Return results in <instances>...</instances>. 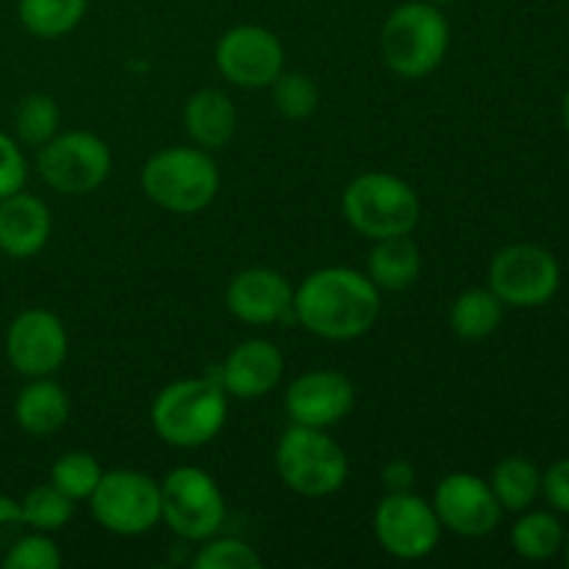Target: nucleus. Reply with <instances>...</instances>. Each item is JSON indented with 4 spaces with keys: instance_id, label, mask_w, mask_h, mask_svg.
<instances>
[{
    "instance_id": "7ed1b4c3",
    "label": "nucleus",
    "mask_w": 569,
    "mask_h": 569,
    "mask_svg": "<svg viewBox=\"0 0 569 569\" xmlns=\"http://www.w3.org/2000/svg\"><path fill=\"white\" fill-rule=\"evenodd\" d=\"M139 183L150 203L172 214H198L209 209L220 192V170L209 150L198 144L161 148L139 172Z\"/></svg>"
},
{
    "instance_id": "b1692460",
    "label": "nucleus",
    "mask_w": 569,
    "mask_h": 569,
    "mask_svg": "<svg viewBox=\"0 0 569 569\" xmlns=\"http://www.w3.org/2000/svg\"><path fill=\"white\" fill-rule=\"evenodd\" d=\"M87 6L89 0H17V17L33 37L59 39L81 26Z\"/></svg>"
},
{
    "instance_id": "393cba45",
    "label": "nucleus",
    "mask_w": 569,
    "mask_h": 569,
    "mask_svg": "<svg viewBox=\"0 0 569 569\" xmlns=\"http://www.w3.org/2000/svg\"><path fill=\"white\" fill-rule=\"evenodd\" d=\"M565 545L559 517L550 511H522L520 520L511 528V548L526 561H548Z\"/></svg>"
},
{
    "instance_id": "423d86ee",
    "label": "nucleus",
    "mask_w": 569,
    "mask_h": 569,
    "mask_svg": "<svg viewBox=\"0 0 569 569\" xmlns=\"http://www.w3.org/2000/svg\"><path fill=\"white\" fill-rule=\"evenodd\" d=\"M276 472L295 495L328 498L345 487L350 461L328 431L292 422L276 445Z\"/></svg>"
},
{
    "instance_id": "9d476101",
    "label": "nucleus",
    "mask_w": 569,
    "mask_h": 569,
    "mask_svg": "<svg viewBox=\"0 0 569 569\" xmlns=\"http://www.w3.org/2000/svg\"><path fill=\"white\" fill-rule=\"evenodd\" d=\"M378 545L400 561H420L437 550L442 522L431 500L415 492H387L372 515Z\"/></svg>"
},
{
    "instance_id": "2eb2a0df",
    "label": "nucleus",
    "mask_w": 569,
    "mask_h": 569,
    "mask_svg": "<svg viewBox=\"0 0 569 569\" xmlns=\"http://www.w3.org/2000/svg\"><path fill=\"white\" fill-rule=\"evenodd\" d=\"M356 389L345 372L309 370L295 378L283 395V406L295 426L328 428L339 426L353 411Z\"/></svg>"
},
{
    "instance_id": "f3484780",
    "label": "nucleus",
    "mask_w": 569,
    "mask_h": 569,
    "mask_svg": "<svg viewBox=\"0 0 569 569\" xmlns=\"http://www.w3.org/2000/svg\"><path fill=\"white\" fill-rule=\"evenodd\" d=\"M283 378V353L270 339H244L217 367V381L228 398L259 400Z\"/></svg>"
},
{
    "instance_id": "412c9836",
    "label": "nucleus",
    "mask_w": 569,
    "mask_h": 569,
    "mask_svg": "<svg viewBox=\"0 0 569 569\" xmlns=\"http://www.w3.org/2000/svg\"><path fill=\"white\" fill-rule=\"evenodd\" d=\"M14 420L31 437H50L70 420V398L53 378H31L14 400Z\"/></svg>"
},
{
    "instance_id": "5701e85b",
    "label": "nucleus",
    "mask_w": 569,
    "mask_h": 569,
    "mask_svg": "<svg viewBox=\"0 0 569 569\" xmlns=\"http://www.w3.org/2000/svg\"><path fill=\"white\" fill-rule=\"evenodd\" d=\"M489 487H492L503 511L522 515L526 509H531L533 500L542 492V472L526 456H506L495 465Z\"/></svg>"
},
{
    "instance_id": "4c0bfd02",
    "label": "nucleus",
    "mask_w": 569,
    "mask_h": 569,
    "mask_svg": "<svg viewBox=\"0 0 569 569\" xmlns=\"http://www.w3.org/2000/svg\"><path fill=\"white\" fill-rule=\"evenodd\" d=\"M428 3H437V6H445V3H453V0H428Z\"/></svg>"
},
{
    "instance_id": "c9c22d12",
    "label": "nucleus",
    "mask_w": 569,
    "mask_h": 569,
    "mask_svg": "<svg viewBox=\"0 0 569 569\" xmlns=\"http://www.w3.org/2000/svg\"><path fill=\"white\" fill-rule=\"evenodd\" d=\"M561 117H565V126H567V133H569V87L565 92V103H561Z\"/></svg>"
},
{
    "instance_id": "a878e982",
    "label": "nucleus",
    "mask_w": 569,
    "mask_h": 569,
    "mask_svg": "<svg viewBox=\"0 0 569 569\" xmlns=\"http://www.w3.org/2000/svg\"><path fill=\"white\" fill-rule=\"evenodd\" d=\"M20 511L28 531L56 533L70 526L72 515H76V500L67 498L53 483H42L20 500Z\"/></svg>"
},
{
    "instance_id": "1a4fd4ad",
    "label": "nucleus",
    "mask_w": 569,
    "mask_h": 569,
    "mask_svg": "<svg viewBox=\"0 0 569 569\" xmlns=\"http://www.w3.org/2000/svg\"><path fill=\"white\" fill-rule=\"evenodd\" d=\"M42 181L59 194H89L103 187L111 172V150L98 133L64 131L39 148Z\"/></svg>"
},
{
    "instance_id": "c85d7f7f",
    "label": "nucleus",
    "mask_w": 569,
    "mask_h": 569,
    "mask_svg": "<svg viewBox=\"0 0 569 569\" xmlns=\"http://www.w3.org/2000/svg\"><path fill=\"white\" fill-rule=\"evenodd\" d=\"M100 476H103L100 461L92 453H83V450H70V453L59 456L50 467V483L76 503L92 498Z\"/></svg>"
},
{
    "instance_id": "6e6552de",
    "label": "nucleus",
    "mask_w": 569,
    "mask_h": 569,
    "mask_svg": "<svg viewBox=\"0 0 569 569\" xmlns=\"http://www.w3.org/2000/svg\"><path fill=\"white\" fill-rule=\"evenodd\" d=\"M94 522L117 537H142L161 522V489L139 470H109L89 498Z\"/></svg>"
},
{
    "instance_id": "7c9ffc66",
    "label": "nucleus",
    "mask_w": 569,
    "mask_h": 569,
    "mask_svg": "<svg viewBox=\"0 0 569 569\" xmlns=\"http://www.w3.org/2000/svg\"><path fill=\"white\" fill-rule=\"evenodd\" d=\"M198 569H256L261 556L242 539H206L200 553L192 561Z\"/></svg>"
},
{
    "instance_id": "ddd939ff",
    "label": "nucleus",
    "mask_w": 569,
    "mask_h": 569,
    "mask_svg": "<svg viewBox=\"0 0 569 569\" xmlns=\"http://www.w3.org/2000/svg\"><path fill=\"white\" fill-rule=\"evenodd\" d=\"M445 531L456 537L478 539L500 526L503 506L495 498L492 487L472 472H450L433 489L431 500Z\"/></svg>"
},
{
    "instance_id": "4be33fe9",
    "label": "nucleus",
    "mask_w": 569,
    "mask_h": 569,
    "mask_svg": "<svg viewBox=\"0 0 569 569\" xmlns=\"http://www.w3.org/2000/svg\"><path fill=\"white\" fill-rule=\"evenodd\" d=\"M503 300L489 287L465 289L450 306V331L459 339H467V342L492 337L498 331L500 320H503Z\"/></svg>"
},
{
    "instance_id": "4468645a",
    "label": "nucleus",
    "mask_w": 569,
    "mask_h": 569,
    "mask_svg": "<svg viewBox=\"0 0 569 569\" xmlns=\"http://www.w3.org/2000/svg\"><path fill=\"white\" fill-rule=\"evenodd\" d=\"M70 350L67 328L53 311L28 309L11 320L6 331L9 365L26 378H44L61 370Z\"/></svg>"
},
{
    "instance_id": "f03ea898",
    "label": "nucleus",
    "mask_w": 569,
    "mask_h": 569,
    "mask_svg": "<svg viewBox=\"0 0 569 569\" xmlns=\"http://www.w3.org/2000/svg\"><path fill=\"white\" fill-rule=\"evenodd\" d=\"M228 420V392L217 376L181 378L156 395L150 422L170 448L192 450L209 445Z\"/></svg>"
},
{
    "instance_id": "c756f323",
    "label": "nucleus",
    "mask_w": 569,
    "mask_h": 569,
    "mask_svg": "<svg viewBox=\"0 0 569 569\" xmlns=\"http://www.w3.org/2000/svg\"><path fill=\"white\" fill-rule=\"evenodd\" d=\"M3 567L6 569H59L61 550L59 545L50 539V533L22 531L3 553Z\"/></svg>"
},
{
    "instance_id": "f8f14e48",
    "label": "nucleus",
    "mask_w": 569,
    "mask_h": 569,
    "mask_svg": "<svg viewBox=\"0 0 569 569\" xmlns=\"http://www.w3.org/2000/svg\"><path fill=\"white\" fill-rule=\"evenodd\" d=\"M220 76L239 89H270L283 72V44L270 28L233 26L214 48Z\"/></svg>"
},
{
    "instance_id": "72a5a7b5",
    "label": "nucleus",
    "mask_w": 569,
    "mask_h": 569,
    "mask_svg": "<svg viewBox=\"0 0 569 569\" xmlns=\"http://www.w3.org/2000/svg\"><path fill=\"white\" fill-rule=\"evenodd\" d=\"M22 531H26V520H22L20 503L14 498H9V495H0V556L9 550V545Z\"/></svg>"
},
{
    "instance_id": "473e14b6",
    "label": "nucleus",
    "mask_w": 569,
    "mask_h": 569,
    "mask_svg": "<svg viewBox=\"0 0 569 569\" xmlns=\"http://www.w3.org/2000/svg\"><path fill=\"white\" fill-rule=\"evenodd\" d=\"M542 495L556 511L569 515V459L556 461L542 476Z\"/></svg>"
},
{
    "instance_id": "9b49d317",
    "label": "nucleus",
    "mask_w": 569,
    "mask_h": 569,
    "mask_svg": "<svg viewBox=\"0 0 569 569\" xmlns=\"http://www.w3.org/2000/svg\"><path fill=\"white\" fill-rule=\"evenodd\" d=\"M559 261L539 244H509L489 264V289L515 309L545 306L559 292Z\"/></svg>"
},
{
    "instance_id": "2f4dec72",
    "label": "nucleus",
    "mask_w": 569,
    "mask_h": 569,
    "mask_svg": "<svg viewBox=\"0 0 569 569\" xmlns=\"http://www.w3.org/2000/svg\"><path fill=\"white\" fill-rule=\"evenodd\" d=\"M28 178V164L22 150L17 148V142L11 137H6L0 131V200L9 198V194L20 192L26 187Z\"/></svg>"
},
{
    "instance_id": "aec40b11",
    "label": "nucleus",
    "mask_w": 569,
    "mask_h": 569,
    "mask_svg": "<svg viewBox=\"0 0 569 569\" xmlns=\"http://www.w3.org/2000/svg\"><path fill=\"white\" fill-rule=\"evenodd\" d=\"M420 270L422 253L411 233L376 239L372 250L367 253L365 272L381 292H403L417 281Z\"/></svg>"
},
{
    "instance_id": "bb28decb",
    "label": "nucleus",
    "mask_w": 569,
    "mask_h": 569,
    "mask_svg": "<svg viewBox=\"0 0 569 569\" xmlns=\"http://www.w3.org/2000/svg\"><path fill=\"white\" fill-rule=\"evenodd\" d=\"M59 103L42 92L26 94L14 111L17 137H20V142L31 144V148H42L44 142H50L59 133Z\"/></svg>"
},
{
    "instance_id": "cd10ccee",
    "label": "nucleus",
    "mask_w": 569,
    "mask_h": 569,
    "mask_svg": "<svg viewBox=\"0 0 569 569\" xmlns=\"http://www.w3.org/2000/svg\"><path fill=\"white\" fill-rule=\"evenodd\" d=\"M272 109L283 117V120H309L320 106V89H317L315 78L306 72H287L283 70L276 81L270 83Z\"/></svg>"
},
{
    "instance_id": "e433bc0d",
    "label": "nucleus",
    "mask_w": 569,
    "mask_h": 569,
    "mask_svg": "<svg viewBox=\"0 0 569 569\" xmlns=\"http://www.w3.org/2000/svg\"><path fill=\"white\" fill-rule=\"evenodd\" d=\"M561 548H565V565L569 567V539H567L565 545H561Z\"/></svg>"
},
{
    "instance_id": "0eeeda50",
    "label": "nucleus",
    "mask_w": 569,
    "mask_h": 569,
    "mask_svg": "<svg viewBox=\"0 0 569 569\" xmlns=\"http://www.w3.org/2000/svg\"><path fill=\"white\" fill-rule=\"evenodd\" d=\"M161 489V520L187 542L217 537L226 522V498L214 478L200 467H176L167 472Z\"/></svg>"
},
{
    "instance_id": "dca6fc26",
    "label": "nucleus",
    "mask_w": 569,
    "mask_h": 569,
    "mask_svg": "<svg viewBox=\"0 0 569 569\" xmlns=\"http://www.w3.org/2000/svg\"><path fill=\"white\" fill-rule=\"evenodd\" d=\"M226 306L248 326H276L295 320V289L270 267H248L228 281Z\"/></svg>"
},
{
    "instance_id": "a211bd4d",
    "label": "nucleus",
    "mask_w": 569,
    "mask_h": 569,
    "mask_svg": "<svg viewBox=\"0 0 569 569\" xmlns=\"http://www.w3.org/2000/svg\"><path fill=\"white\" fill-rule=\"evenodd\" d=\"M50 209L37 194L14 192L0 200V250L11 259H31L48 244Z\"/></svg>"
},
{
    "instance_id": "6ab92c4d",
    "label": "nucleus",
    "mask_w": 569,
    "mask_h": 569,
    "mask_svg": "<svg viewBox=\"0 0 569 569\" xmlns=\"http://www.w3.org/2000/svg\"><path fill=\"white\" fill-rule=\"evenodd\" d=\"M239 126V114L233 100L222 89L206 87L189 94L183 103V128L192 144L209 150H222L233 139Z\"/></svg>"
},
{
    "instance_id": "20e7f679",
    "label": "nucleus",
    "mask_w": 569,
    "mask_h": 569,
    "mask_svg": "<svg viewBox=\"0 0 569 569\" xmlns=\"http://www.w3.org/2000/svg\"><path fill=\"white\" fill-rule=\"evenodd\" d=\"M450 48V22L437 3L409 0L389 11L381 28V53L400 78H426Z\"/></svg>"
},
{
    "instance_id": "39448f33",
    "label": "nucleus",
    "mask_w": 569,
    "mask_h": 569,
    "mask_svg": "<svg viewBox=\"0 0 569 569\" xmlns=\"http://www.w3.org/2000/svg\"><path fill=\"white\" fill-rule=\"evenodd\" d=\"M342 214L370 242L411 233L422 217L420 194L392 172H361L345 187Z\"/></svg>"
},
{
    "instance_id": "f704fd0d",
    "label": "nucleus",
    "mask_w": 569,
    "mask_h": 569,
    "mask_svg": "<svg viewBox=\"0 0 569 569\" xmlns=\"http://www.w3.org/2000/svg\"><path fill=\"white\" fill-rule=\"evenodd\" d=\"M417 481V470L411 461L406 459H392L381 472V483L387 492H411Z\"/></svg>"
},
{
    "instance_id": "f257e3e1",
    "label": "nucleus",
    "mask_w": 569,
    "mask_h": 569,
    "mask_svg": "<svg viewBox=\"0 0 569 569\" xmlns=\"http://www.w3.org/2000/svg\"><path fill=\"white\" fill-rule=\"evenodd\" d=\"M381 315V289L367 272L322 267L295 289V320L331 342H350L372 331Z\"/></svg>"
}]
</instances>
